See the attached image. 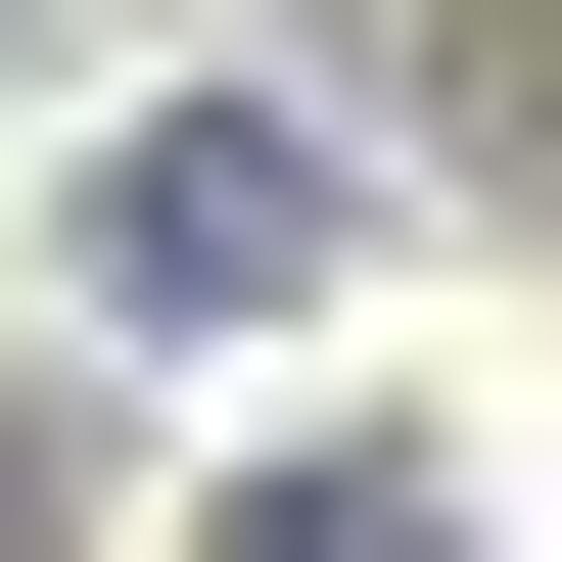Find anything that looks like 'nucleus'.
Returning a JSON list of instances; mask_svg holds the SVG:
<instances>
[{"label":"nucleus","instance_id":"f257e3e1","mask_svg":"<svg viewBox=\"0 0 562 562\" xmlns=\"http://www.w3.org/2000/svg\"><path fill=\"white\" fill-rule=\"evenodd\" d=\"M328 235H375V188H328V94H188V140H94V281H140V328H281Z\"/></svg>","mask_w":562,"mask_h":562},{"label":"nucleus","instance_id":"f03ea898","mask_svg":"<svg viewBox=\"0 0 562 562\" xmlns=\"http://www.w3.org/2000/svg\"><path fill=\"white\" fill-rule=\"evenodd\" d=\"M235 562H469V516H422V469H281V516H235Z\"/></svg>","mask_w":562,"mask_h":562}]
</instances>
